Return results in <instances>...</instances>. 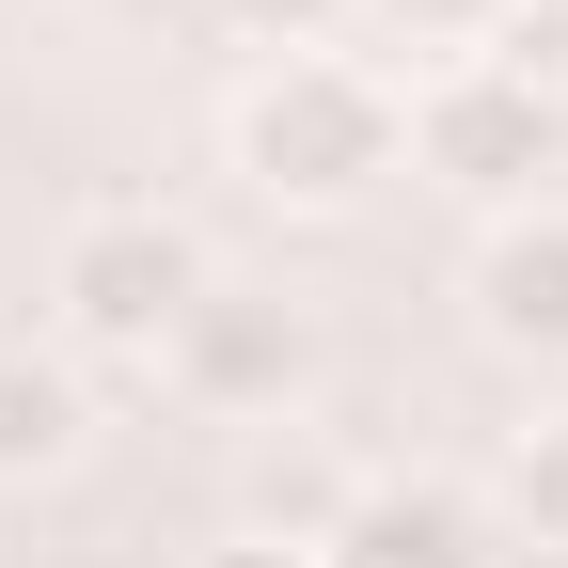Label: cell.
I'll return each mask as SVG.
<instances>
[{
  "mask_svg": "<svg viewBox=\"0 0 568 568\" xmlns=\"http://www.w3.org/2000/svg\"><path fill=\"white\" fill-rule=\"evenodd\" d=\"M237 174L268 205H364L379 174H410V80L379 48H284L268 80L237 95Z\"/></svg>",
  "mask_w": 568,
  "mask_h": 568,
  "instance_id": "6da1fadb",
  "label": "cell"
},
{
  "mask_svg": "<svg viewBox=\"0 0 568 568\" xmlns=\"http://www.w3.org/2000/svg\"><path fill=\"white\" fill-rule=\"evenodd\" d=\"M410 174L474 190L489 222L552 205V190H568V80H552V63H521V48L426 63V80H410Z\"/></svg>",
  "mask_w": 568,
  "mask_h": 568,
  "instance_id": "7a4b0ae2",
  "label": "cell"
},
{
  "mask_svg": "<svg viewBox=\"0 0 568 568\" xmlns=\"http://www.w3.org/2000/svg\"><path fill=\"white\" fill-rule=\"evenodd\" d=\"M205 237L174 222V205H80L63 222V253H48V316L95 347V364H142L159 379V347L190 332V301H205Z\"/></svg>",
  "mask_w": 568,
  "mask_h": 568,
  "instance_id": "3957f363",
  "label": "cell"
},
{
  "mask_svg": "<svg viewBox=\"0 0 568 568\" xmlns=\"http://www.w3.org/2000/svg\"><path fill=\"white\" fill-rule=\"evenodd\" d=\"M159 379H174L205 426H284V410H301V379H316V316L268 301V284H205L190 332L159 347Z\"/></svg>",
  "mask_w": 568,
  "mask_h": 568,
  "instance_id": "277c9868",
  "label": "cell"
},
{
  "mask_svg": "<svg viewBox=\"0 0 568 568\" xmlns=\"http://www.w3.org/2000/svg\"><path fill=\"white\" fill-rule=\"evenodd\" d=\"M474 332L521 364H568V190L474 237Z\"/></svg>",
  "mask_w": 568,
  "mask_h": 568,
  "instance_id": "5b68a950",
  "label": "cell"
},
{
  "mask_svg": "<svg viewBox=\"0 0 568 568\" xmlns=\"http://www.w3.org/2000/svg\"><path fill=\"white\" fill-rule=\"evenodd\" d=\"M316 568H489V521L458 506V489H426V474H379L364 506L332 521Z\"/></svg>",
  "mask_w": 568,
  "mask_h": 568,
  "instance_id": "8992f818",
  "label": "cell"
},
{
  "mask_svg": "<svg viewBox=\"0 0 568 568\" xmlns=\"http://www.w3.org/2000/svg\"><path fill=\"white\" fill-rule=\"evenodd\" d=\"M364 489H379V474H347L332 443H301V426H284V443L253 458V537H301V552H332V521L364 506Z\"/></svg>",
  "mask_w": 568,
  "mask_h": 568,
  "instance_id": "52a82bcc",
  "label": "cell"
},
{
  "mask_svg": "<svg viewBox=\"0 0 568 568\" xmlns=\"http://www.w3.org/2000/svg\"><path fill=\"white\" fill-rule=\"evenodd\" d=\"M80 379H63V364H32V347H0V474H63V458H80Z\"/></svg>",
  "mask_w": 568,
  "mask_h": 568,
  "instance_id": "ba28073f",
  "label": "cell"
},
{
  "mask_svg": "<svg viewBox=\"0 0 568 568\" xmlns=\"http://www.w3.org/2000/svg\"><path fill=\"white\" fill-rule=\"evenodd\" d=\"M537 17H552V0H379V32L410 63H489V48H521Z\"/></svg>",
  "mask_w": 568,
  "mask_h": 568,
  "instance_id": "9c48e42d",
  "label": "cell"
},
{
  "mask_svg": "<svg viewBox=\"0 0 568 568\" xmlns=\"http://www.w3.org/2000/svg\"><path fill=\"white\" fill-rule=\"evenodd\" d=\"M506 521H537V537H568V410H537V426H506Z\"/></svg>",
  "mask_w": 568,
  "mask_h": 568,
  "instance_id": "30bf717a",
  "label": "cell"
},
{
  "mask_svg": "<svg viewBox=\"0 0 568 568\" xmlns=\"http://www.w3.org/2000/svg\"><path fill=\"white\" fill-rule=\"evenodd\" d=\"M190 568H316V552H301V537H253V521H237V537H205Z\"/></svg>",
  "mask_w": 568,
  "mask_h": 568,
  "instance_id": "8fae6325",
  "label": "cell"
}]
</instances>
